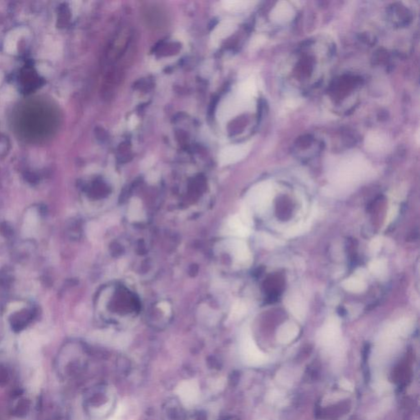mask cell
Returning a JSON list of instances; mask_svg holds the SVG:
<instances>
[{
  "instance_id": "9a60e30c",
  "label": "cell",
  "mask_w": 420,
  "mask_h": 420,
  "mask_svg": "<svg viewBox=\"0 0 420 420\" xmlns=\"http://www.w3.org/2000/svg\"><path fill=\"white\" fill-rule=\"evenodd\" d=\"M254 2L251 1H240V0H230L224 2L225 9L231 12H240L251 7Z\"/></svg>"
},
{
  "instance_id": "603a6c76",
  "label": "cell",
  "mask_w": 420,
  "mask_h": 420,
  "mask_svg": "<svg viewBox=\"0 0 420 420\" xmlns=\"http://www.w3.org/2000/svg\"><path fill=\"white\" fill-rule=\"evenodd\" d=\"M397 214H398V207L396 206V205L391 206V209H389L388 213H387L386 224L388 225L389 224H391V222L396 219Z\"/></svg>"
},
{
  "instance_id": "3957f363",
  "label": "cell",
  "mask_w": 420,
  "mask_h": 420,
  "mask_svg": "<svg viewBox=\"0 0 420 420\" xmlns=\"http://www.w3.org/2000/svg\"><path fill=\"white\" fill-rule=\"evenodd\" d=\"M253 106L254 99L243 96L236 92L233 96L227 98L220 106L219 118L223 120H228L243 111L249 110Z\"/></svg>"
},
{
  "instance_id": "cb8c5ba5",
  "label": "cell",
  "mask_w": 420,
  "mask_h": 420,
  "mask_svg": "<svg viewBox=\"0 0 420 420\" xmlns=\"http://www.w3.org/2000/svg\"><path fill=\"white\" fill-rule=\"evenodd\" d=\"M38 70L41 75L46 76V77H48V76H49L52 73V70H51L50 67H48L46 64L39 65Z\"/></svg>"
},
{
  "instance_id": "d6986e66",
  "label": "cell",
  "mask_w": 420,
  "mask_h": 420,
  "mask_svg": "<svg viewBox=\"0 0 420 420\" xmlns=\"http://www.w3.org/2000/svg\"><path fill=\"white\" fill-rule=\"evenodd\" d=\"M309 228H310V225L308 224H296V225H294L286 231V235L287 237L290 238L298 236V235L305 233V232H307Z\"/></svg>"
},
{
  "instance_id": "7a4b0ae2",
  "label": "cell",
  "mask_w": 420,
  "mask_h": 420,
  "mask_svg": "<svg viewBox=\"0 0 420 420\" xmlns=\"http://www.w3.org/2000/svg\"><path fill=\"white\" fill-rule=\"evenodd\" d=\"M274 188L269 182L258 183L248 193L246 202L249 209L252 208L258 213H264L271 204Z\"/></svg>"
},
{
  "instance_id": "8992f818",
  "label": "cell",
  "mask_w": 420,
  "mask_h": 420,
  "mask_svg": "<svg viewBox=\"0 0 420 420\" xmlns=\"http://www.w3.org/2000/svg\"><path fill=\"white\" fill-rule=\"evenodd\" d=\"M241 350L247 361L252 364H261L264 361V354L259 351L248 332L243 335Z\"/></svg>"
},
{
  "instance_id": "7c38bea8",
  "label": "cell",
  "mask_w": 420,
  "mask_h": 420,
  "mask_svg": "<svg viewBox=\"0 0 420 420\" xmlns=\"http://www.w3.org/2000/svg\"><path fill=\"white\" fill-rule=\"evenodd\" d=\"M27 30L18 28L9 32L4 41V50L8 53H16L17 51V42L22 36L26 35Z\"/></svg>"
},
{
  "instance_id": "7402d4cb",
  "label": "cell",
  "mask_w": 420,
  "mask_h": 420,
  "mask_svg": "<svg viewBox=\"0 0 420 420\" xmlns=\"http://www.w3.org/2000/svg\"><path fill=\"white\" fill-rule=\"evenodd\" d=\"M381 246H382V239L380 237L374 238L370 243V251L372 253H377L381 249Z\"/></svg>"
},
{
  "instance_id": "44dd1931",
  "label": "cell",
  "mask_w": 420,
  "mask_h": 420,
  "mask_svg": "<svg viewBox=\"0 0 420 420\" xmlns=\"http://www.w3.org/2000/svg\"><path fill=\"white\" fill-rule=\"evenodd\" d=\"M246 308L245 305L241 302H237L234 305L233 310V315L235 318H240L245 315Z\"/></svg>"
},
{
  "instance_id": "d4e9b609",
  "label": "cell",
  "mask_w": 420,
  "mask_h": 420,
  "mask_svg": "<svg viewBox=\"0 0 420 420\" xmlns=\"http://www.w3.org/2000/svg\"><path fill=\"white\" fill-rule=\"evenodd\" d=\"M14 90L11 87H7L5 88V91L3 92V98L6 99H12V98H14Z\"/></svg>"
},
{
  "instance_id": "484cf974",
  "label": "cell",
  "mask_w": 420,
  "mask_h": 420,
  "mask_svg": "<svg viewBox=\"0 0 420 420\" xmlns=\"http://www.w3.org/2000/svg\"><path fill=\"white\" fill-rule=\"evenodd\" d=\"M159 307L163 310V312L165 313L166 315H168L169 314L171 311L170 305L167 302H163L161 304H159Z\"/></svg>"
},
{
  "instance_id": "5b68a950",
  "label": "cell",
  "mask_w": 420,
  "mask_h": 420,
  "mask_svg": "<svg viewBox=\"0 0 420 420\" xmlns=\"http://www.w3.org/2000/svg\"><path fill=\"white\" fill-rule=\"evenodd\" d=\"M390 140L387 134L380 131L369 132L365 137V149L372 153H382L388 149Z\"/></svg>"
},
{
  "instance_id": "4316f807",
  "label": "cell",
  "mask_w": 420,
  "mask_h": 420,
  "mask_svg": "<svg viewBox=\"0 0 420 420\" xmlns=\"http://www.w3.org/2000/svg\"><path fill=\"white\" fill-rule=\"evenodd\" d=\"M2 72H0V83H1V82H2Z\"/></svg>"
},
{
  "instance_id": "5bb4252c",
  "label": "cell",
  "mask_w": 420,
  "mask_h": 420,
  "mask_svg": "<svg viewBox=\"0 0 420 420\" xmlns=\"http://www.w3.org/2000/svg\"><path fill=\"white\" fill-rule=\"evenodd\" d=\"M341 286L346 291L354 293H360L365 291L366 283L359 277H352L342 281Z\"/></svg>"
},
{
  "instance_id": "4fadbf2b",
  "label": "cell",
  "mask_w": 420,
  "mask_h": 420,
  "mask_svg": "<svg viewBox=\"0 0 420 420\" xmlns=\"http://www.w3.org/2000/svg\"><path fill=\"white\" fill-rule=\"evenodd\" d=\"M228 226L230 228L231 230L233 231L234 234L241 236V237H245L250 234V227L245 225L243 223L242 220L240 219V216H237V215L233 216L229 219Z\"/></svg>"
},
{
  "instance_id": "30bf717a",
  "label": "cell",
  "mask_w": 420,
  "mask_h": 420,
  "mask_svg": "<svg viewBox=\"0 0 420 420\" xmlns=\"http://www.w3.org/2000/svg\"><path fill=\"white\" fill-rule=\"evenodd\" d=\"M299 334V327L292 322H286L279 327L277 337L281 343H289Z\"/></svg>"
},
{
  "instance_id": "9c48e42d",
  "label": "cell",
  "mask_w": 420,
  "mask_h": 420,
  "mask_svg": "<svg viewBox=\"0 0 420 420\" xmlns=\"http://www.w3.org/2000/svg\"><path fill=\"white\" fill-rule=\"evenodd\" d=\"M285 304L287 310L294 317L296 318L300 321L305 319L307 313V307H306L305 300H303V298L300 297V295H295V294L288 295L286 298Z\"/></svg>"
},
{
  "instance_id": "6da1fadb",
  "label": "cell",
  "mask_w": 420,
  "mask_h": 420,
  "mask_svg": "<svg viewBox=\"0 0 420 420\" xmlns=\"http://www.w3.org/2000/svg\"><path fill=\"white\" fill-rule=\"evenodd\" d=\"M370 173V163L358 152L336 157L328 163L329 180L336 187H351L366 179Z\"/></svg>"
},
{
  "instance_id": "2e32d148",
  "label": "cell",
  "mask_w": 420,
  "mask_h": 420,
  "mask_svg": "<svg viewBox=\"0 0 420 420\" xmlns=\"http://www.w3.org/2000/svg\"><path fill=\"white\" fill-rule=\"evenodd\" d=\"M235 27V24L233 22H230V21H224V22H222L221 24H219L214 31V37L217 39L225 38V37L233 33Z\"/></svg>"
},
{
  "instance_id": "277c9868",
  "label": "cell",
  "mask_w": 420,
  "mask_h": 420,
  "mask_svg": "<svg viewBox=\"0 0 420 420\" xmlns=\"http://www.w3.org/2000/svg\"><path fill=\"white\" fill-rule=\"evenodd\" d=\"M250 150L249 144H234L226 147L219 154V163L221 165H230L237 163L247 156Z\"/></svg>"
},
{
  "instance_id": "ac0fdd59",
  "label": "cell",
  "mask_w": 420,
  "mask_h": 420,
  "mask_svg": "<svg viewBox=\"0 0 420 420\" xmlns=\"http://www.w3.org/2000/svg\"><path fill=\"white\" fill-rule=\"evenodd\" d=\"M370 269L375 276H382L387 270V262L385 259H381L373 260L370 264Z\"/></svg>"
},
{
  "instance_id": "ffe728a7",
  "label": "cell",
  "mask_w": 420,
  "mask_h": 420,
  "mask_svg": "<svg viewBox=\"0 0 420 420\" xmlns=\"http://www.w3.org/2000/svg\"><path fill=\"white\" fill-rule=\"evenodd\" d=\"M259 240L263 243V245H265L266 247H274L276 246L278 244H279V240L277 239H274L272 237L271 235H267V234H261Z\"/></svg>"
},
{
  "instance_id": "ba28073f",
  "label": "cell",
  "mask_w": 420,
  "mask_h": 420,
  "mask_svg": "<svg viewBox=\"0 0 420 420\" xmlns=\"http://www.w3.org/2000/svg\"><path fill=\"white\" fill-rule=\"evenodd\" d=\"M295 12L291 4L286 1L278 2L270 13V18L273 22L278 24H284L291 21L294 17Z\"/></svg>"
},
{
  "instance_id": "8fae6325",
  "label": "cell",
  "mask_w": 420,
  "mask_h": 420,
  "mask_svg": "<svg viewBox=\"0 0 420 420\" xmlns=\"http://www.w3.org/2000/svg\"><path fill=\"white\" fill-rule=\"evenodd\" d=\"M231 249L233 255L237 261L240 263H247L250 259V251L247 245L243 240H234L231 244Z\"/></svg>"
},
{
  "instance_id": "52a82bcc",
  "label": "cell",
  "mask_w": 420,
  "mask_h": 420,
  "mask_svg": "<svg viewBox=\"0 0 420 420\" xmlns=\"http://www.w3.org/2000/svg\"><path fill=\"white\" fill-rule=\"evenodd\" d=\"M340 326L336 320H329L323 327L319 334V339L324 346H332L340 337Z\"/></svg>"
},
{
  "instance_id": "e0dca14e",
  "label": "cell",
  "mask_w": 420,
  "mask_h": 420,
  "mask_svg": "<svg viewBox=\"0 0 420 420\" xmlns=\"http://www.w3.org/2000/svg\"><path fill=\"white\" fill-rule=\"evenodd\" d=\"M142 215V204L140 200L137 198L132 199L130 203L129 210H128V217L132 221L140 220L141 219Z\"/></svg>"
}]
</instances>
